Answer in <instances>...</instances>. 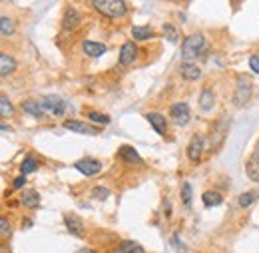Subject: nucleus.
Listing matches in <instances>:
<instances>
[{"mask_svg":"<svg viewBox=\"0 0 259 253\" xmlns=\"http://www.w3.org/2000/svg\"><path fill=\"white\" fill-rule=\"evenodd\" d=\"M252 94H254V82L250 76L246 74H240L238 80H236V90H234V96H232V102L236 108H246L252 100Z\"/></svg>","mask_w":259,"mask_h":253,"instance_id":"nucleus-2","label":"nucleus"},{"mask_svg":"<svg viewBox=\"0 0 259 253\" xmlns=\"http://www.w3.org/2000/svg\"><path fill=\"white\" fill-rule=\"evenodd\" d=\"M40 106H42L44 110H48L50 114H54V116H62V114L66 112V102H64L60 96H56V94L44 96L42 102H40Z\"/></svg>","mask_w":259,"mask_h":253,"instance_id":"nucleus-5","label":"nucleus"},{"mask_svg":"<svg viewBox=\"0 0 259 253\" xmlns=\"http://www.w3.org/2000/svg\"><path fill=\"white\" fill-rule=\"evenodd\" d=\"M138 58V46L134 42H126L120 50V64L122 66H130L134 60Z\"/></svg>","mask_w":259,"mask_h":253,"instance_id":"nucleus-15","label":"nucleus"},{"mask_svg":"<svg viewBox=\"0 0 259 253\" xmlns=\"http://www.w3.org/2000/svg\"><path fill=\"white\" fill-rule=\"evenodd\" d=\"M74 168H76V172H80L82 176L94 178V176H98V174L102 172V162H100V160H94V158H84V160H78V162L74 164Z\"/></svg>","mask_w":259,"mask_h":253,"instance_id":"nucleus-4","label":"nucleus"},{"mask_svg":"<svg viewBox=\"0 0 259 253\" xmlns=\"http://www.w3.org/2000/svg\"><path fill=\"white\" fill-rule=\"evenodd\" d=\"M202 202H204L206 208H216V206L224 204V196L220 192H216V190H208V192H204Z\"/></svg>","mask_w":259,"mask_h":253,"instance_id":"nucleus-18","label":"nucleus"},{"mask_svg":"<svg viewBox=\"0 0 259 253\" xmlns=\"http://www.w3.org/2000/svg\"><path fill=\"white\" fill-rule=\"evenodd\" d=\"M92 198H94V200H100V202H102V200H108V198H110V190L104 188V186H96V188L92 190Z\"/></svg>","mask_w":259,"mask_h":253,"instance_id":"nucleus-32","label":"nucleus"},{"mask_svg":"<svg viewBox=\"0 0 259 253\" xmlns=\"http://www.w3.org/2000/svg\"><path fill=\"white\" fill-rule=\"evenodd\" d=\"M228 122H230V120H228V118H224V120L216 126L214 136H212V138H214V140H212V142H214V148H216V146H220V144H222V140L226 138V132H228V128H230V124H228Z\"/></svg>","mask_w":259,"mask_h":253,"instance_id":"nucleus-22","label":"nucleus"},{"mask_svg":"<svg viewBox=\"0 0 259 253\" xmlns=\"http://www.w3.org/2000/svg\"><path fill=\"white\" fill-rule=\"evenodd\" d=\"M92 8L106 18H122L128 12V4L124 0H94Z\"/></svg>","mask_w":259,"mask_h":253,"instance_id":"nucleus-3","label":"nucleus"},{"mask_svg":"<svg viewBox=\"0 0 259 253\" xmlns=\"http://www.w3.org/2000/svg\"><path fill=\"white\" fill-rule=\"evenodd\" d=\"M216 106V94L212 88H204L200 94V110L202 112H212Z\"/></svg>","mask_w":259,"mask_h":253,"instance_id":"nucleus-16","label":"nucleus"},{"mask_svg":"<svg viewBox=\"0 0 259 253\" xmlns=\"http://www.w3.org/2000/svg\"><path fill=\"white\" fill-rule=\"evenodd\" d=\"M180 74H182V78L184 80H190V82H194V80H200V76H202V70L196 66V64H182L180 66Z\"/></svg>","mask_w":259,"mask_h":253,"instance_id":"nucleus-17","label":"nucleus"},{"mask_svg":"<svg viewBox=\"0 0 259 253\" xmlns=\"http://www.w3.org/2000/svg\"><path fill=\"white\" fill-rule=\"evenodd\" d=\"M8 130H10V128H8L6 124H0V132H8Z\"/></svg>","mask_w":259,"mask_h":253,"instance_id":"nucleus-37","label":"nucleus"},{"mask_svg":"<svg viewBox=\"0 0 259 253\" xmlns=\"http://www.w3.org/2000/svg\"><path fill=\"white\" fill-rule=\"evenodd\" d=\"M114 253H144V248L140 246V244H136V242H122L116 250H114Z\"/></svg>","mask_w":259,"mask_h":253,"instance_id":"nucleus-26","label":"nucleus"},{"mask_svg":"<svg viewBox=\"0 0 259 253\" xmlns=\"http://www.w3.org/2000/svg\"><path fill=\"white\" fill-rule=\"evenodd\" d=\"M88 120H92L96 124H104V126L110 124V116L108 114H100V112H88Z\"/></svg>","mask_w":259,"mask_h":253,"instance_id":"nucleus-31","label":"nucleus"},{"mask_svg":"<svg viewBox=\"0 0 259 253\" xmlns=\"http://www.w3.org/2000/svg\"><path fill=\"white\" fill-rule=\"evenodd\" d=\"M82 50H84V54L90 56V58H100V56L106 52V44L94 42V40H84V42H82Z\"/></svg>","mask_w":259,"mask_h":253,"instance_id":"nucleus-13","label":"nucleus"},{"mask_svg":"<svg viewBox=\"0 0 259 253\" xmlns=\"http://www.w3.org/2000/svg\"><path fill=\"white\" fill-rule=\"evenodd\" d=\"M16 32V22L10 16H0V34L2 36H12Z\"/></svg>","mask_w":259,"mask_h":253,"instance_id":"nucleus-23","label":"nucleus"},{"mask_svg":"<svg viewBox=\"0 0 259 253\" xmlns=\"http://www.w3.org/2000/svg\"><path fill=\"white\" fill-rule=\"evenodd\" d=\"M118 158H120L122 162H126V164H144L142 156H140L138 150L132 148V146H122V148L118 150Z\"/></svg>","mask_w":259,"mask_h":253,"instance_id":"nucleus-14","label":"nucleus"},{"mask_svg":"<svg viewBox=\"0 0 259 253\" xmlns=\"http://www.w3.org/2000/svg\"><path fill=\"white\" fill-rule=\"evenodd\" d=\"M64 224H66V230H68L72 236H76V238H82V236H84V222H82L78 216L68 214V216L64 218Z\"/></svg>","mask_w":259,"mask_h":253,"instance_id":"nucleus-12","label":"nucleus"},{"mask_svg":"<svg viewBox=\"0 0 259 253\" xmlns=\"http://www.w3.org/2000/svg\"><path fill=\"white\" fill-rule=\"evenodd\" d=\"M146 120L150 122V126H152L160 136H166V134H168V122H166V118H164L162 114H158V112H148V114H146Z\"/></svg>","mask_w":259,"mask_h":253,"instance_id":"nucleus-11","label":"nucleus"},{"mask_svg":"<svg viewBox=\"0 0 259 253\" xmlns=\"http://www.w3.org/2000/svg\"><path fill=\"white\" fill-rule=\"evenodd\" d=\"M20 172H22V176H28V174H32V172H38V162H36L32 156H28V158L22 162Z\"/></svg>","mask_w":259,"mask_h":253,"instance_id":"nucleus-30","label":"nucleus"},{"mask_svg":"<svg viewBox=\"0 0 259 253\" xmlns=\"http://www.w3.org/2000/svg\"><path fill=\"white\" fill-rule=\"evenodd\" d=\"M152 36H154V32H152L150 26H134V28H132V38L138 40V42L148 40V38H152Z\"/></svg>","mask_w":259,"mask_h":253,"instance_id":"nucleus-25","label":"nucleus"},{"mask_svg":"<svg viewBox=\"0 0 259 253\" xmlns=\"http://www.w3.org/2000/svg\"><path fill=\"white\" fill-rule=\"evenodd\" d=\"M14 114V106H12V102L6 98V96H2L0 94V118H10Z\"/></svg>","mask_w":259,"mask_h":253,"instance_id":"nucleus-29","label":"nucleus"},{"mask_svg":"<svg viewBox=\"0 0 259 253\" xmlns=\"http://www.w3.org/2000/svg\"><path fill=\"white\" fill-rule=\"evenodd\" d=\"M170 116H172V120H174V124H178V126H186L188 122H190V106L186 104V102H178V104H174L172 106V110H170Z\"/></svg>","mask_w":259,"mask_h":253,"instance_id":"nucleus-7","label":"nucleus"},{"mask_svg":"<svg viewBox=\"0 0 259 253\" xmlns=\"http://www.w3.org/2000/svg\"><path fill=\"white\" fill-rule=\"evenodd\" d=\"M259 194L258 192H246V194H242L240 198H238V204H240V208H244V210H250L256 202H258Z\"/></svg>","mask_w":259,"mask_h":253,"instance_id":"nucleus-24","label":"nucleus"},{"mask_svg":"<svg viewBox=\"0 0 259 253\" xmlns=\"http://www.w3.org/2000/svg\"><path fill=\"white\" fill-rule=\"evenodd\" d=\"M0 253H8V248H6V246H2V244H0Z\"/></svg>","mask_w":259,"mask_h":253,"instance_id":"nucleus-38","label":"nucleus"},{"mask_svg":"<svg viewBox=\"0 0 259 253\" xmlns=\"http://www.w3.org/2000/svg\"><path fill=\"white\" fill-rule=\"evenodd\" d=\"M20 204L26 206V208H38V206H40V196H38V192H36V190H26V192H22Z\"/></svg>","mask_w":259,"mask_h":253,"instance_id":"nucleus-21","label":"nucleus"},{"mask_svg":"<svg viewBox=\"0 0 259 253\" xmlns=\"http://www.w3.org/2000/svg\"><path fill=\"white\" fill-rule=\"evenodd\" d=\"M192 200H194V190H192V184L190 182H184L182 184V202L186 208H192Z\"/></svg>","mask_w":259,"mask_h":253,"instance_id":"nucleus-28","label":"nucleus"},{"mask_svg":"<svg viewBox=\"0 0 259 253\" xmlns=\"http://www.w3.org/2000/svg\"><path fill=\"white\" fill-rule=\"evenodd\" d=\"M204 152H206V138H204V136H200V134H196V136L190 140V146H188V158H190L192 162H200V160H202V156H204Z\"/></svg>","mask_w":259,"mask_h":253,"instance_id":"nucleus-6","label":"nucleus"},{"mask_svg":"<svg viewBox=\"0 0 259 253\" xmlns=\"http://www.w3.org/2000/svg\"><path fill=\"white\" fill-rule=\"evenodd\" d=\"M10 232H12V228H10V220H8V218H4V216H0V236H2V238H8V236H10Z\"/></svg>","mask_w":259,"mask_h":253,"instance_id":"nucleus-33","label":"nucleus"},{"mask_svg":"<svg viewBox=\"0 0 259 253\" xmlns=\"http://www.w3.org/2000/svg\"><path fill=\"white\" fill-rule=\"evenodd\" d=\"M24 184H26V176H18V178L14 180V184H12V188H14V190H22Z\"/></svg>","mask_w":259,"mask_h":253,"instance_id":"nucleus-35","label":"nucleus"},{"mask_svg":"<svg viewBox=\"0 0 259 253\" xmlns=\"http://www.w3.org/2000/svg\"><path fill=\"white\" fill-rule=\"evenodd\" d=\"M162 30H164L166 40H170V44H178L180 42V32H178V28L174 24H164Z\"/></svg>","mask_w":259,"mask_h":253,"instance_id":"nucleus-27","label":"nucleus"},{"mask_svg":"<svg viewBox=\"0 0 259 253\" xmlns=\"http://www.w3.org/2000/svg\"><path fill=\"white\" fill-rule=\"evenodd\" d=\"M246 176L252 180V182H258L259 184V146L252 152L248 164H246Z\"/></svg>","mask_w":259,"mask_h":253,"instance_id":"nucleus-10","label":"nucleus"},{"mask_svg":"<svg viewBox=\"0 0 259 253\" xmlns=\"http://www.w3.org/2000/svg\"><path fill=\"white\" fill-rule=\"evenodd\" d=\"M80 22H82L80 12H78L76 8H68V10L64 12V18H62V28H64L66 32H72V30H76V28L80 26Z\"/></svg>","mask_w":259,"mask_h":253,"instance_id":"nucleus-9","label":"nucleus"},{"mask_svg":"<svg viewBox=\"0 0 259 253\" xmlns=\"http://www.w3.org/2000/svg\"><path fill=\"white\" fill-rule=\"evenodd\" d=\"M78 253H98L96 250H92V248H84V250H80Z\"/></svg>","mask_w":259,"mask_h":253,"instance_id":"nucleus-36","label":"nucleus"},{"mask_svg":"<svg viewBox=\"0 0 259 253\" xmlns=\"http://www.w3.org/2000/svg\"><path fill=\"white\" fill-rule=\"evenodd\" d=\"M208 48V40L204 34L196 32V34H190L184 42H182V58L186 64H194V60H198Z\"/></svg>","mask_w":259,"mask_h":253,"instance_id":"nucleus-1","label":"nucleus"},{"mask_svg":"<svg viewBox=\"0 0 259 253\" xmlns=\"http://www.w3.org/2000/svg\"><path fill=\"white\" fill-rule=\"evenodd\" d=\"M64 128L70 130V132H76V134H86V136H98L100 134L98 128H94L92 124H86L82 120H66Z\"/></svg>","mask_w":259,"mask_h":253,"instance_id":"nucleus-8","label":"nucleus"},{"mask_svg":"<svg viewBox=\"0 0 259 253\" xmlns=\"http://www.w3.org/2000/svg\"><path fill=\"white\" fill-rule=\"evenodd\" d=\"M16 70V60L8 54H0V78L10 76Z\"/></svg>","mask_w":259,"mask_h":253,"instance_id":"nucleus-19","label":"nucleus"},{"mask_svg":"<svg viewBox=\"0 0 259 253\" xmlns=\"http://www.w3.org/2000/svg\"><path fill=\"white\" fill-rule=\"evenodd\" d=\"M250 68H252V72H254V74H259V56L258 54L250 56Z\"/></svg>","mask_w":259,"mask_h":253,"instance_id":"nucleus-34","label":"nucleus"},{"mask_svg":"<svg viewBox=\"0 0 259 253\" xmlns=\"http://www.w3.org/2000/svg\"><path fill=\"white\" fill-rule=\"evenodd\" d=\"M26 114H30L32 118H44V108L38 104V102H34V100H26V102H22V106H20Z\"/></svg>","mask_w":259,"mask_h":253,"instance_id":"nucleus-20","label":"nucleus"}]
</instances>
